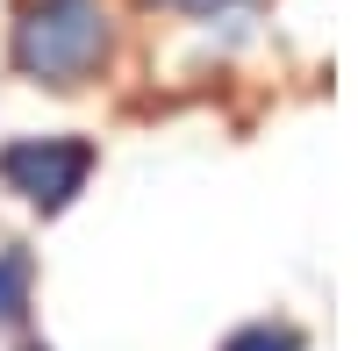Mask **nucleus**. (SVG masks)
<instances>
[{
  "label": "nucleus",
  "mask_w": 358,
  "mask_h": 351,
  "mask_svg": "<svg viewBox=\"0 0 358 351\" xmlns=\"http://www.w3.org/2000/svg\"><path fill=\"white\" fill-rule=\"evenodd\" d=\"M108 50V15L101 0H36L15 29V65L29 79H50V86H72L101 65Z\"/></svg>",
  "instance_id": "obj_1"
},
{
  "label": "nucleus",
  "mask_w": 358,
  "mask_h": 351,
  "mask_svg": "<svg viewBox=\"0 0 358 351\" xmlns=\"http://www.w3.org/2000/svg\"><path fill=\"white\" fill-rule=\"evenodd\" d=\"M86 172H94V151L79 136H22L0 151V180L22 201H36V208H65L86 187Z\"/></svg>",
  "instance_id": "obj_2"
},
{
  "label": "nucleus",
  "mask_w": 358,
  "mask_h": 351,
  "mask_svg": "<svg viewBox=\"0 0 358 351\" xmlns=\"http://www.w3.org/2000/svg\"><path fill=\"white\" fill-rule=\"evenodd\" d=\"M29 294V258L22 251H0V315H15Z\"/></svg>",
  "instance_id": "obj_3"
},
{
  "label": "nucleus",
  "mask_w": 358,
  "mask_h": 351,
  "mask_svg": "<svg viewBox=\"0 0 358 351\" xmlns=\"http://www.w3.org/2000/svg\"><path fill=\"white\" fill-rule=\"evenodd\" d=\"M222 351H301V337H294V330H265V323H258V330H236Z\"/></svg>",
  "instance_id": "obj_4"
},
{
  "label": "nucleus",
  "mask_w": 358,
  "mask_h": 351,
  "mask_svg": "<svg viewBox=\"0 0 358 351\" xmlns=\"http://www.w3.org/2000/svg\"><path fill=\"white\" fill-rule=\"evenodd\" d=\"M165 8H187V15H215V8H229V0H165Z\"/></svg>",
  "instance_id": "obj_5"
},
{
  "label": "nucleus",
  "mask_w": 358,
  "mask_h": 351,
  "mask_svg": "<svg viewBox=\"0 0 358 351\" xmlns=\"http://www.w3.org/2000/svg\"><path fill=\"white\" fill-rule=\"evenodd\" d=\"M36 351H43V344H36Z\"/></svg>",
  "instance_id": "obj_6"
}]
</instances>
